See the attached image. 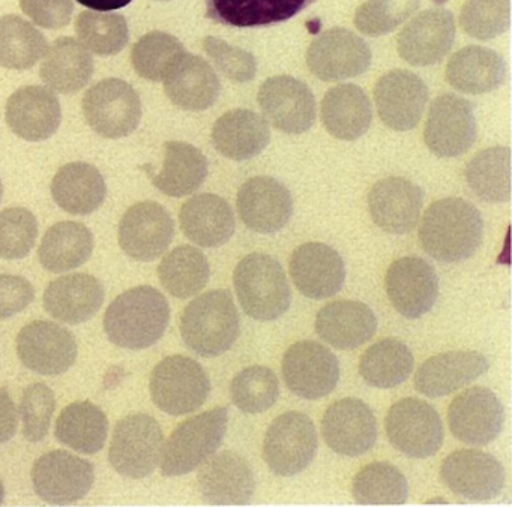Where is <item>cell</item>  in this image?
Segmentation results:
<instances>
[{"mask_svg":"<svg viewBox=\"0 0 512 507\" xmlns=\"http://www.w3.org/2000/svg\"><path fill=\"white\" fill-rule=\"evenodd\" d=\"M484 221L470 201L449 197L434 201L422 216L419 240L434 260L460 263L472 257L482 243Z\"/></svg>","mask_w":512,"mask_h":507,"instance_id":"cell-1","label":"cell"},{"mask_svg":"<svg viewBox=\"0 0 512 507\" xmlns=\"http://www.w3.org/2000/svg\"><path fill=\"white\" fill-rule=\"evenodd\" d=\"M170 323V306L157 288L142 285L116 297L104 315V330L113 344L145 350L160 341Z\"/></svg>","mask_w":512,"mask_h":507,"instance_id":"cell-2","label":"cell"},{"mask_svg":"<svg viewBox=\"0 0 512 507\" xmlns=\"http://www.w3.org/2000/svg\"><path fill=\"white\" fill-rule=\"evenodd\" d=\"M239 327L238 309L227 290H212L196 297L181 318L182 339L203 357L229 351L238 339Z\"/></svg>","mask_w":512,"mask_h":507,"instance_id":"cell-3","label":"cell"},{"mask_svg":"<svg viewBox=\"0 0 512 507\" xmlns=\"http://www.w3.org/2000/svg\"><path fill=\"white\" fill-rule=\"evenodd\" d=\"M233 285L242 309L254 320H277L292 302L286 272L268 254L254 252L242 258L233 272Z\"/></svg>","mask_w":512,"mask_h":507,"instance_id":"cell-4","label":"cell"},{"mask_svg":"<svg viewBox=\"0 0 512 507\" xmlns=\"http://www.w3.org/2000/svg\"><path fill=\"white\" fill-rule=\"evenodd\" d=\"M229 411L215 407L182 422L170 435L161 453L164 476H184L211 458L226 437Z\"/></svg>","mask_w":512,"mask_h":507,"instance_id":"cell-5","label":"cell"},{"mask_svg":"<svg viewBox=\"0 0 512 507\" xmlns=\"http://www.w3.org/2000/svg\"><path fill=\"white\" fill-rule=\"evenodd\" d=\"M154 404L170 416H184L202 407L211 393V380L203 366L191 357H167L151 374Z\"/></svg>","mask_w":512,"mask_h":507,"instance_id":"cell-6","label":"cell"},{"mask_svg":"<svg viewBox=\"0 0 512 507\" xmlns=\"http://www.w3.org/2000/svg\"><path fill=\"white\" fill-rule=\"evenodd\" d=\"M163 446V429L157 420L148 414H131L116 425L109 461L121 476L145 479L157 470Z\"/></svg>","mask_w":512,"mask_h":507,"instance_id":"cell-7","label":"cell"},{"mask_svg":"<svg viewBox=\"0 0 512 507\" xmlns=\"http://www.w3.org/2000/svg\"><path fill=\"white\" fill-rule=\"evenodd\" d=\"M319 447L313 420L301 411H287L269 425L263 459L278 476L290 477L310 467Z\"/></svg>","mask_w":512,"mask_h":507,"instance_id":"cell-8","label":"cell"},{"mask_svg":"<svg viewBox=\"0 0 512 507\" xmlns=\"http://www.w3.org/2000/svg\"><path fill=\"white\" fill-rule=\"evenodd\" d=\"M88 125L101 137H128L142 119L139 93L127 81L107 78L94 84L82 102Z\"/></svg>","mask_w":512,"mask_h":507,"instance_id":"cell-9","label":"cell"},{"mask_svg":"<svg viewBox=\"0 0 512 507\" xmlns=\"http://www.w3.org/2000/svg\"><path fill=\"white\" fill-rule=\"evenodd\" d=\"M386 435L395 449L409 458L436 455L443 444V423L439 413L422 399L406 398L389 408Z\"/></svg>","mask_w":512,"mask_h":507,"instance_id":"cell-10","label":"cell"},{"mask_svg":"<svg viewBox=\"0 0 512 507\" xmlns=\"http://www.w3.org/2000/svg\"><path fill=\"white\" fill-rule=\"evenodd\" d=\"M478 137L473 105L461 96H437L428 111L424 141L439 158H455L466 153Z\"/></svg>","mask_w":512,"mask_h":507,"instance_id":"cell-11","label":"cell"},{"mask_svg":"<svg viewBox=\"0 0 512 507\" xmlns=\"http://www.w3.org/2000/svg\"><path fill=\"white\" fill-rule=\"evenodd\" d=\"M284 383L299 398H325L340 380L337 356L316 341H299L287 348L283 357Z\"/></svg>","mask_w":512,"mask_h":507,"instance_id":"cell-12","label":"cell"},{"mask_svg":"<svg viewBox=\"0 0 512 507\" xmlns=\"http://www.w3.org/2000/svg\"><path fill=\"white\" fill-rule=\"evenodd\" d=\"M311 74L323 81H340L364 74L371 65L367 42L343 27L320 33L307 50Z\"/></svg>","mask_w":512,"mask_h":507,"instance_id":"cell-13","label":"cell"},{"mask_svg":"<svg viewBox=\"0 0 512 507\" xmlns=\"http://www.w3.org/2000/svg\"><path fill=\"white\" fill-rule=\"evenodd\" d=\"M257 102L269 123L284 134H304L316 120L313 92L304 81L290 75L268 78L260 86Z\"/></svg>","mask_w":512,"mask_h":507,"instance_id":"cell-14","label":"cell"},{"mask_svg":"<svg viewBox=\"0 0 512 507\" xmlns=\"http://www.w3.org/2000/svg\"><path fill=\"white\" fill-rule=\"evenodd\" d=\"M94 480V465L65 450L46 453L32 468L35 492L52 504L82 500L91 491Z\"/></svg>","mask_w":512,"mask_h":507,"instance_id":"cell-15","label":"cell"},{"mask_svg":"<svg viewBox=\"0 0 512 507\" xmlns=\"http://www.w3.org/2000/svg\"><path fill=\"white\" fill-rule=\"evenodd\" d=\"M448 423L457 440L472 446H485L502 432L505 408L496 393L487 387H470L452 399Z\"/></svg>","mask_w":512,"mask_h":507,"instance_id":"cell-16","label":"cell"},{"mask_svg":"<svg viewBox=\"0 0 512 507\" xmlns=\"http://www.w3.org/2000/svg\"><path fill=\"white\" fill-rule=\"evenodd\" d=\"M173 236L172 216L155 201L134 204L119 222V245L137 261L157 260L167 251Z\"/></svg>","mask_w":512,"mask_h":507,"instance_id":"cell-17","label":"cell"},{"mask_svg":"<svg viewBox=\"0 0 512 507\" xmlns=\"http://www.w3.org/2000/svg\"><path fill=\"white\" fill-rule=\"evenodd\" d=\"M374 102L388 128L410 131L421 122L427 107L428 87L415 72L392 69L377 80Z\"/></svg>","mask_w":512,"mask_h":507,"instance_id":"cell-18","label":"cell"},{"mask_svg":"<svg viewBox=\"0 0 512 507\" xmlns=\"http://www.w3.org/2000/svg\"><path fill=\"white\" fill-rule=\"evenodd\" d=\"M389 302L403 317L416 320L431 311L439 296L436 270L421 257H403L389 266L385 276Z\"/></svg>","mask_w":512,"mask_h":507,"instance_id":"cell-19","label":"cell"},{"mask_svg":"<svg viewBox=\"0 0 512 507\" xmlns=\"http://www.w3.org/2000/svg\"><path fill=\"white\" fill-rule=\"evenodd\" d=\"M440 477L454 494L470 501L493 500L505 486L503 465L476 449L457 450L446 456Z\"/></svg>","mask_w":512,"mask_h":507,"instance_id":"cell-20","label":"cell"},{"mask_svg":"<svg viewBox=\"0 0 512 507\" xmlns=\"http://www.w3.org/2000/svg\"><path fill=\"white\" fill-rule=\"evenodd\" d=\"M17 354L26 368L41 375L67 372L77 359L73 333L52 321H34L20 330Z\"/></svg>","mask_w":512,"mask_h":507,"instance_id":"cell-21","label":"cell"},{"mask_svg":"<svg viewBox=\"0 0 512 507\" xmlns=\"http://www.w3.org/2000/svg\"><path fill=\"white\" fill-rule=\"evenodd\" d=\"M454 39V15L448 9L433 8L416 15L403 27L397 50L409 65L431 66L449 53Z\"/></svg>","mask_w":512,"mask_h":507,"instance_id":"cell-22","label":"cell"},{"mask_svg":"<svg viewBox=\"0 0 512 507\" xmlns=\"http://www.w3.org/2000/svg\"><path fill=\"white\" fill-rule=\"evenodd\" d=\"M322 434L329 449L355 458L367 453L376 443V417L361 399H340L325 411Z\"/></svg>","mask_w":512,"mask_h":507,"instance_id":"cell-23","label":"cell"},{"mask_svg":"<svg viewBox=\"0 0 512 507\" xmlns=\"http://www.w3.org/2000/svg\"><path fill=\"white\" fill-rule=\"evenodd\" d=\"M236 206L245 227L272 234L289 224L293 213L292 194L274 177L257 176L239 188Z\"/></svg>","mask_w":512,"mask_h":507,"instance_id":"cell-24","label":"cell"},{"mask_svg":"<svg viewBox=\"0 0 512 507\" xmlns=\"http://www.w3.org/2000/svg\"><path fill=\"white\" fill-rule=\"evenodd\" d=\"M199 489L214 506H244L256 491V476L250 462L239 453L212 455L200 465Z\"/></svg>","mask_w":512,"mask_h":507,"instance_id":"cell-25","label":"cell"},{"mask_svg":"<svg viewBox=\"0 0 512 507\" xmlns=\"http://www.w3.org/2000/svg\"><path fill=\"white\" fill-rule=\"evenodd\" d=\"M290 276L299 293L308 299L322 300L334 296L346 281V264L329 245L308 242L293 251Z\"/></svg>","mask_w":512,"mask_h":507,"instance_id":"cell-26","label":"cell"},{"mask_svg":"<svg viewBox=\"0 0 512 507\" xmlns=\"http://www.w3.org/2000/svg\"><path fill=\"white\" fill-rule=\"evenodd\" d=\"M368 210L377 227L386 233L407 234L421 218L424 192L404 177H386L368 192Z\"/></svg>","mask_w":512,"mask_h":507,"instance_id":"cell-27","label":"cell"},{"mask_svg":"<svg viewBox=\"0 0 512 507\" xmlns=\"http://www.w3.org/2000/svg\"><path fill=\"white\" fill-rule=\"evenodd\" d=\"M487 357L478 351H446L425 360L415 374V389L428 398L451 395L487 372Z\"/></svg>","mask_w":512,"mask_h":507,"instance_id":"cell-28","label":"cell"},{"mask_svg":"<svg viewBox=\"0 0 512 507\" xmlns=\"http://www.w3.org/2000/svg\"><path fill=\"white\" fill-rule=\"evenodd\" d=\"M61 122L59 99L46 87H22L8 99V126L23 140H47L58 131Z\"/></svg>","mask_w":512,"mask_h":507,"instance_id":"cell-29","label":"cell"},{"mask_svg":"<svg viewBox=\"0 0 512 507\" xmlns=\"http://www.w3.org/2000/svg\"><path fill=\"white\" fill-rule=\"evenodd\" d=\"M167 98L187 111H203L212 107L221 92L214 68L196 54L185 51L164 78Z\"/></svg>","mask_w":512,"mask_h":507,"instance_id":"cell-30","label":"cell"},{"mask_svg":"<svg viewBox=\"0 0 512 507\" xmlns=\"http://www.w3.org/2000/svg\"><path fill=\"white\" fill-rule=\"evenodd\" d=\"M377 330L373 309L358 300H335L316 315V332L338 350H353L370 341Z\"/></svg>","mask_w":512,"mask_h":507,"instance_id":"cell-31","label":"cell"},{"mask_svg":"<svg viewBox=\"0 0 512 507\" xmlns=\"http://www.w3.org/2000/svg\"><path fill=\"white\" fill-rule=\"evenodd\" d=\"M104 302V287L95 276L73 273L50 282L44 291V308L56 320L82 324L91 320Z\"/></svg>","mask_w":512,"mask_h":507,"instance_id":"cell-32","label":"cell"},{"mask_svg":"<svg viewBox=\"0 0 512 507\" xmlns=\"http://www.w3.org/2000/svg\"><path fill=\"white\" fill-rule=\"evenodd\" d=\"M185 237L203 248H218L235 233V213L220 195L200 194L190 198L179 212Z\"/></svg>","mask_w":512,"mask_h":507,"instance_id":"cell-33","label":"cell"},{"mask_svg":"<svg viewBox=\"0 0 512 507\" xmlns=\"http://www.w3.org/2000/svg\"><path fill=\"white\" fill-rule=\"evenodd\" d=\"M269 141L271 128L268 120L245 108L223 114L212 129L215 149L233 161L256 158L268 147Z\"/></svg>","mask_w":512,"mask_h":507,"instance_id":"cell-34","label":"cell"},{"mask_svg":"<svg viewBox=\"0 0 512 507\" xmlns=\"http://www.w3.org/2000/svg\"><path fill=\"white\" fill-rule=\"evenodd\" d=\"M446 81L458 92L482 95L502 86L506 78L505 59L490 48L469 45L461 48L446 65Z\"/></svg>","mask_w":512,"mask_h":507,"instance_id":"cell-35","label":"cell"},{"mask_svg":"<svg viewBox=\"0 0 512 507\" xmlns=\"http://www.w3.org/2000/svg\"><path fill=\"white\" fill-rule=\"evenodd\" d=\"M320 114L326 131L344 141L362 137L373 120L370 99L356 84H340L329 89L323 98Z\"/></svg>","mask_w":512,"mask_h":507,"instance_id":"cell-36","label":"cell"},{"mask_svg":"<svg viewBox=\"0 0 512 507\" xmlns=\"http://www.w3.org/2000/svg\"><path fill=\"white\" fill-rule=\"evenodd\" d=\"M316 0H206V17L230 27H265L283 23Z\"/></svg>","mask_w":512,"mask_h":507,"instance_id":"cell-37","label":"cell"},{"mask_svg":"<svg viewBox=\"0 0 512 507\" xmlns=\"http://www.w3.org/2000/svg\"><path fill=\"white\" fill-rule=\"evenodd\" d=\"M40 75L50 90L64 95L82 90L94 74V59L77 39H56L44 53Z\"/></svg>","mask_w":512,"mask_h":507,"instance_id":"cell-38","label":"cell"},{"mask_svg":"<svg viewBox=\"0 0 512 507\" xmlns=\"http://www.w3.org/2000/svg\"><path fill=\"white\" fill-rule=\"evenodd\" d=\"M103 174L86 162H71L56 173L52 195L56 204L71 215H89L106 200Z\"/></svg>","mask_w":512,"mask_h":507,"instance_id":"cell-39","label":"cell"},{"mask_svg":"<svg viewBox=\"0 0 512 507\" xmlns=\"http://www.w3.org/2000/svg\"><path fill=\"white\" fill-rule=\"evenodd\" d=\"M208 168V159L193 144L167 141L163 168L160 173L152 174V183L169 197H187L203 185Z\"/></svg>","mask_w":512,"mask_h":507,"instance_id":"cell-40","label":"cell"},{"mask_svg":"<svg viewBox=\"0 0 512 507\" xmlns=\"http://www.w3.org/2000/svg\"><path fill=\"white\" fill-rule=\"evenodd\" d=\"M94 245V234L82 222H58L47 230L38 257L49 272H68L91 258Z\"/></svg>","mask_w":512,"mask_h":507,"instance_id":"cell-41","label":"cell"},{"mask_svg":"<svg viewBox=\"0 0 512 507\" xmlns=\"http://www.w3.org/2000/svg\"><path fill=\"white\" fill-rule=\"evenodd\" d=\"M55 434L70 449L94 455L106 444L109 420L104 411L92 402H74L64 408L56 420Z\"/></svg>","mask_w":512,"mask_h":507,"instance_id":"cell-42","label":"cell"},{"mask_svg":"<svg viewBox=\"0 0 512 507\" xmlns=\"http://www.w3.org/2000/svg\"><path fill=\"white\" fill-rule=\"evenodd\" d=\"M415 368L412 351L398 339H382L368 347L359 360V374L377 389H392L404 383Z\"/></svg>","mask_w":512,"mask_h":507,"instance_id":"cell-43","label":"cell"},{"mask_svg":"<svg viewBox=\"0 0 512 507\" xmlns=\"http://www.w3.org/2000/svg\"><path fill=\"white\" fill-rule=\"evenodd\" d=\"M161 285L178 299L196 296L208 285L211 276L208 258L194 246H178L158 266Z\"/></svg>","mask_w":512,"mask_h":507,"instance_id":"cell-44","label":"cell"},{"mask_svg":"<svg viewBox=\"0 0 512 507\" xmlns=\"http://www.w3.org/2000/svg\"><path fill=\"white\" fill-rule=\"evenodd\" d=\"M469 188L487 203H506L511 198V150L490 147L476 153L466 167Z\"/></svg>","mask_w":512,"mask_h":507,"instance_id":"cell-45","label":"cell"},{"mask_svg":"<svg viewBox=\"0 0 512 507\" xmlns=\"http://www.w3.org/2000/svg\"><path fill=\"white\" fill-rule=\"evenodd\" d=\"M352 495L361 506H403L409 497V485L394 465L373 462L353 477Z\"/></svg>","mask_w":512,"mask_h":507,"instance_id":"cell-46","label":"cell"},{"mask_svg":"<svg viewBox=\"0 0 512 507\" xmlns=\"http://www.w3.org/2000/svg\"><path fill=\"white\" fill-rule=\"evenodd\" d=\"M47 51L46 36L19 15L0 18V65L8 69H29Z\"/></svg>","mask_w":512,"mask_h":507,"instance_id":"cell-47","label":"cell"},{"mask_svg":"<svg viewBox=\"0 0 512 507\" xmlns=\"http://www.w3.org/2000/svg\"><path fill=\"white\" fill-rule=\"evenodd\" d=\"M80 44L98 56H115L130 39L127 20L113 12L83 11L77 18Z\"/></svg>","mask_w":512,"mask_h":507,"instance_id":"cell-48","label":"cell"},{"mask_svg":"<svg viewBox=\"0 0 512 507\" xmlns=\"http://www.w3.org/2000/svg\"><path fill=\"white\" fill-rule=\"evenodd\" d=\"M184 53V45L175 36L151 32L134 44L131 63L140 77L149 81H163Z\"/></svg>","mask_w":512,"mask_h":507,"instance_id":"cell-49","label":"cell"},{"mask_svg":"<svg viewBox=\"0 0 512 507\" xmlns=\"http://www.w3.org/2000/svg\"><path fill=\"white\" fill-rule=\"evenodd\" d=\"M230 395L236 408L244 413H263L277 402L280 383L272 369L260 365L250 366L233 377Z\"/></svg>","mask_w":512,"mask_h":507,"instance_id":"cell-50","label":"cell"},{"mask_svg":"<svg viewBox=\"0 0 512 507\" xmlns=\"http://www.w3.org/2000/svg\"><path fill=\"white\" fill-rule=\"evenodd\" d=\"M511 24V0H466L460 12V26L479 41L497 38Z\"/></svg>","mask_w":512,"mask_h":507,"instance_id":"cell-51","label":"cell"},{"mask_svg":"<svg viewBox=\"0 0 512 507\" xmlns=\"http://www.w3.org/2000/svg\"><path fill=\"white\" fill-rule=\"evenodd\" d=\"M421 0H367L355 12L356 29L367 36L388 35L419 9Z\"/></svg>","mask_w":512,"mask_h":507,"instance_id":"cell-52","label":"cell"},{"mask_svg":"<svg viewBox=\"0 0 512 507\" xmlns=\"http://www.w3.org/2000/svg\"><path fill=\"white\" fill-rule=\"evenodd\" d=\"M38 221L34 213L23 207L0 212V258L20 260L35 246Z\"/></svg>","mask_w":512,"mask_h":507,"instance_id":"cell-53","label":"cell"},{"mask_svg":"<svg viewBox=\"0 0 512 507\" xmlns=\"http://www.w3.org/2000/svg\"><path fill=\"white\" fill-rule=\"evenodd\" d=\"M56 398L53 390L44 383H34L23 393L20 416L23 423V437L31 443L46 438L50 431Z\"/></svg>","mask_w":512,"mask_h":507,"instance_id":"cell-54","label":"cell"},{"mask_svg":"<svg viewBox=\"0 0 512 507\" xmlns=\"http://www.w3.org/2000/svg\"><path fill=\"white\" fill-rule=\"evenodd\" d=\"M203 50L214 63L215 68L235 83H247L257 74L256 57L244 48L235 47L223 39L206 36Z\"/></svg>","mask_w":512,"mask_h":507,"instance_id":"cell-55","label":"cell"},{"mask_svg":"<svg viewBox=\"0 0 512 507\" xmlns=\"http://www.w3.org/2000/svg\"><path fill=\"white\" fill-rule=\"evenodd\" d=\"M22 11L38 26L62 29L73 18V0H20Z\"/></svg>","mask_w":512,"mask_h":507,"instance_id":"cell-56","label":"cell"},{"mask_svg":"<svg viewBox=\"0 0 512 507\" xmlns=\"http://www.w3.org/2000/svg\"><path fill=\"white\" fill-rule=\"evenodd\" d=\"M35 290L23 276L0 275V320L13 317L31 305Z\"/></svg>","mask_w":512,"mask_h":507,"instance_id":"cell-57","label":"cell"},{"mask_svg":"<svg viewBox=\"0 0 512 507\" xmlns=\"http://www.w3.org/2000/svg\"><path fill=\"white\" fill-rule=\"evenodd\" d=\"M19 414L10 393L0 389V444L7 443L17 432Z\"/></svg>","mask_w":512,"mask_h":507,"instance_id":"cell-58","label":"cell"},{"mask_svg":"<svg viewBox=\"0 0 512 507\" xmlns=\"http://www.w3.org/2000/svg\"><path fill=\"white\" fill-rule=\"evenodd\" d=\"M77 2L94 11H116L130 5L133 0H77Z\"/></svg>","mask_w":512,"mask_h":507,"instance_id":"cell-59","label":"cell"},{"mask_svg":"<svg viewBox=\"0 0 512 507\" xmlns=\"http://www.w3.org/2000/svg\"><path fill=\"white\" fill-rule=\"evenodd\" d=\"M4 498H5L4 483H2V480H0V504H2V501H4Z\"/></svg>","mask_w":512,"mask_h":507,"instance_id":"cell-60","label":"cell"},{"mask_svg":"<svg viewBox=\"0 0 512 507\" xmlns=\"http://www.w3.org/2000/svg\"><path fill=\"white\" fill-rule=\"evenodd\" d=\"M2 194H4V186H2V182H0V200H2Z\"/></svg>","mask_w":512,"mask_h":507,"instance_id":"cell-61","label":"cell"}]
</instances>
